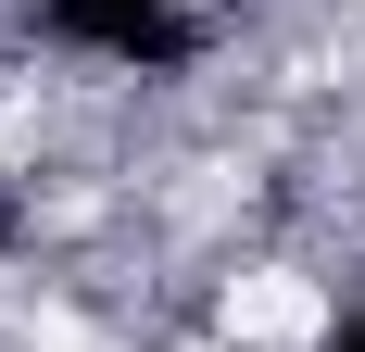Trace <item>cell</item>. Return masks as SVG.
Wrapping results in <instances>:
<instances>
[{
    "instance_id": "cell-1",
    "label": "cell",
    "mask_w": 365,
    "mask_h": 352,
    "mask_svg": "<svg viewBox=\"0 0 365 352\" xmlns=\"http://www.w3.org/2000/svg\"><path fill=\"white\" fill-rule=\"evenodd\" d=\"M38 26L63 38V51H101L113 76H164V63H189V13L177 0H38Z\"/></svg>"
},
{
    "instance_id": "cell-2",
    "label": "cell",
    "mask_w": 365,
    "mask_h": 352,
    "mask_svg": "<svg viewBox=\"0 0 365 352\" xmlns=\"http://www.w3.org/2000/svg\"><path fill=\"white\" fill-rule=\"evenodd\" d=\"M328 352H365V315H340V327H328Z\"/></svg>"
}]
</instances>
